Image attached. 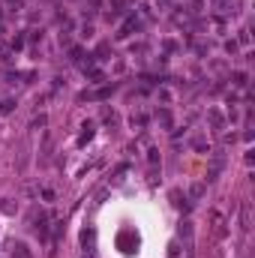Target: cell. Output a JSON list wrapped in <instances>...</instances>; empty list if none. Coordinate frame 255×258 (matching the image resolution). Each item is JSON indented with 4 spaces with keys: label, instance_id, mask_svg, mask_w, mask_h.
<instances>
[{
    "label": "cell",
    "instance_id": "1",
    "mask_svg": "<svg viewBox=\"0 0 255 258\" xmlns=\"http://www.w3.org/2000/svg\"><path fill=\"white\" fill-rule=\"evenodd\" d=\"M15 258H30V252H27L24 243H15Z\"/></svg>",
    "mask_w": 255,
    "mask_h": 258
}]
</instances>
